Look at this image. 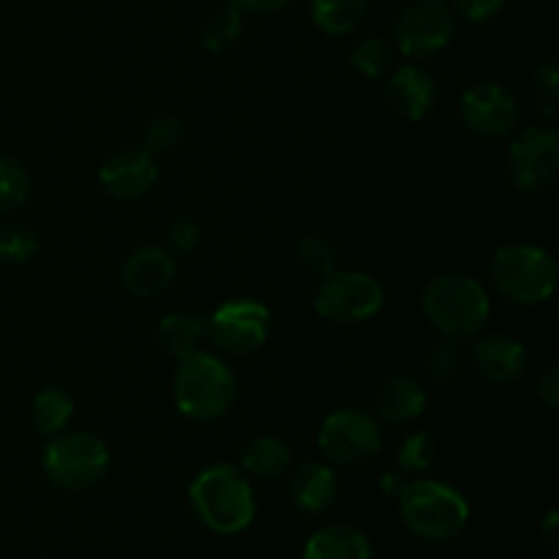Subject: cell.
Returning <instances> with one entry per match:
<instances>
[{"label": "cell", "mask_w": 559, "mask_h": 559, "mask_svg": "<svg viewBox=\"0 0 559 559\" xmlns=\"http://www.w3.org/2000/svg\"><path fill=\"white\" fill-rule=\"evenodd\" d=\"M240 33H243V16L233 5H224L202 27V47L207 52H227L238 44Z\"/></svg>", "instance_id": "obj_24"}, {"label": "cell", "mask_w": 559, "mask_h": 559, "mask_svg": "<svg viewBox=\"0 0 559 559\" xmlns=\"http://www.w3.org/2000/svg\"><path fill=\"white\" fill-rule=\"evenodd\" d=\"M298 260L309 267L311 273H320V276H328V273L336 271V249L328 238L322 235H306L298 243Z\"/></svg>", "instance_id": "obj_31"}, {"label": "cell", "mask_w": 559, "mask_h": 559, "mask_svg": "<svg viewBox=\"0 0 559 559\" xmlns=\"http://www.w3.org/2000/svg\"><path fill=\"white\" fill-rule=\"evenodd\" d=\"M538 396L544 399V404L549 409L559 407V369L557 366H549V369L544 371V377H540V382H538Z\"/></svg>", "instance_id": "obj_36"}, {"label": "cell", "mask_w": 559, "mask_h": 559, "mask_svg": "<svg viewBox=\"0 0 559 559\" xmlns=\"http://www.w3.org/2000/svg\"><path fill=\"white\" fill-rule=\"evenodd\" d=\"M304 559H374V549L364 530L353 524H331L306 540Z\"/></svg>", "instance_id": "obj_18"}, {"label": "cell", "mask_w": 559, "mask_h": 559, "mask_svg": "<svg viewBox=\"0 0 559 559\" xmlns=\"http://www.w3.org/2000/svg\"><path fill=\"white\" fill-rule=\"evenodd\" d=\"M453 9L469 22H489L506 5V0H451Z\"/></svg>", "instance_id": "obj_34"}, {"label": "cell", "mask_w": 559, "mask_h": 559, "mask_svg": "<svg viewBox=\"0 0 559 559\" xmlns=\"http://www.w3.org/2000/svg\"><path fill=\"white\" fill-rule=\"evenodd\" d=\"M535 98L546 118H557L559 112V71L555 63H544L535 71Z\"/></svg>", "instance_id": "obj_32"}, {"label": "cell", "mask_w": 559, "mask_h": 559, "mask_svg": "<svg viewBox=\"0 0 559 559\" xmlns=\"http://www.w3.org/2000/svg\"><path fill=\"white\" fill-rule=\"evenodd\" d=\"M38 238L31 227L25 224H5L0 227V262H11V265H22L31 257H36Z\"/></svg>", "instance_id": "obj_29"}, {"label": "cell", "mask_w": 559, "mask_h": 559, "mask_svg": "<svg viewBox=\"0 0 559 559\" xmlns=\"http://www.w3.org/2000/svg\"><path fill=\"white\" fill-rule=\"evenodd\" d=\"M497 293L516 306H538L555 295L557 260L533 243H508L491 262Z\"/></svg>", "instance_id": "obj_5"}, {"label": "cell", "mask_w": 559, "mask_h": 559, "mask_svg": "<svg viewBox=\"0 0 559 559\" xmlns=\"http://www.w3.org/2000/svg\"><path fill=\"white\" fill-rule=\"evenodd\" d=\"M435 440H431L429 431H413L409 437H404L396 448V464L404 475L407 473H426L435 462Z\"/></svg>", "instance_id": "obj_28"}, {"label": "cell", "mask_w": 559, "mask_h": 559, "mask_svg": "<svg viewBox=\"0 0 559 559\" xmlns=\"http://www.w3.org/2000/svg\"><path fill=\"white\" fill-rule=\"evenodd\" d=\"M235 374L218 355L191 353L178 364L173 380V399L180 415L191 420H216L235 404Z\"/></svg>", "instance_id": "obj_4"}, {"label": "cell", "mask_w": 559, "mask_h": 559, "mask_svg": "<svg viewBox=\"0 0 559 559\" xmlns=\"http://www.w3.org/2000/svg\"><path fill=\"white\" fill-rule=\"evenodd\" d=\"M31 197V175L16 158L0 156V213L22 207Z\"/></svg>", "instance_id": "obj_26"}, {"label": "cell", "mask_w": 559, "mask_h": 559, "mask_svg": "<svg viewBox=\"0 0 559 559\" xmlns=\"http://www.w3.org/2000/svg\"><path fill=\"white\" fill-rule=\"evenodd\" d=\"M385 98L388 107L393 109V115L404 120H418L429 118L437 107V82L420 66H402L391 74L385 85Z\"/></svg>", "instance_id": "obj_14"}, {"label": "cell", "mask_w": 559, "mask_h": 559, "mask_svg": "<svg viewBox=\"0 0 559 559\" xmlns=\"http://www.w3.org/2000/svg\"><path fill=\"white\" fill-rule=\"evenodd\" d=\"M44 475L63 491H87L109 469V448L91 431H58L44 448Z\"/></svg>", "instance_id": "obj_6"}, {"label": "cell", "mask_w": 559, "mask_h": 559, "mask_svg": "<svg viewBox=\"0 0 559 559\" xmlns=\"http://www.w3.org/2000/svg\"><path fill=\"white\" fill-rule=\"evenodd\" d=\"M396 497L404 527L420 540H431V544L451 540L469 522L467 497L456 486L442 484V480H409Z\"/></svg>", "instance_id": "obj_3"}, {"label": "cell", "mask_w": 559, "mask_h": 559, "mask_svg": "<svg viewBox=\"0 0 559 559\" xmlns=\"http://www.w3.org/2000/svg\"><path fill=\"white\" fill-rule=\"evenodd\" d=\"M508 178L524 194H540L559 175V134L551 126H530L508 147Z\"/></svg>", "instance_id": "obj_9"}, {"label": "cell", "mask_w": 559, "mask_h": 559, "mask_svg": "<svg viewBox=\"0 0 559 559\" xmlns=\"http://www.w3.org/2000/svg\"><path fill=\"white\" fill-rule=\"evenodd\" d=\"M391 44L380 36L360 38L353 47V52H349V63L366 80H382L388 74V69H391Z\"/></svg>", "instance_id": "obj_25"}, {"label": "cell", "mask_w": 559, "mask_h": 559, "mask_svg": "<svg viewBox=\"0 0 559 559\" xmlns=\"http://www.w3.org/2000/svg\"><path fill=\"white\" fill-rule=\"evenodd\" d=\"M293 0H227V5L238 9L240 14H273V11H282Z\"/></svg>", "instance_id": "obj_35"}, {"label": "cell", "mask_w": 559, "mask_h": 559, "mask_svg": "<svg viewBox=\"0 0 559 559\" xmlns=\"http://www.w3.org/2000/svg\"><path fill=\"white\" fill-rule=\"evenodd\" d=\"M385 306V289L374 276L360 271H333L320 282L314 309L333 325H358L377 317Z\"/></svg>", "instance_id": "obj_7"}, {"label": "cell", "mask_w": 559, "mask_h": 559, "mask_svg": "<svg viewBox=\"0 0 559 559\" xmlns=\"http://www.w3.org/2000/svg\"><path fill=\"white\" fill-rule=\"evenodd\" d=\"M456 33V16L445 0H415L399 14L393 38L404 58H429L445 49Z\"/></svg>", "instance_id": "obj_11"}, {"label": "cell", "mask_w": 559, "mask_h": 559, "mask_svg": "<svg viewBox=\"0 0 559 559\" xmlns=\"http://www.w3.org/2000/svg\"><path fill=\"white\" fill-rule=\"evenodd\" d=\"M404 484H407V478H404L402 469H393V473H385V475H382V480H380L382 491H388V495H393V497H396L399 491L404 489Z\"/></svg>", "instance_id": "obj_38"}, {"label": "cell", "mask_w": 559, "mask_h": 559, "mask_svg": "<svg viewBox=\"0 0 559 559\" xmlns=\"http://www.w3.org/2000/svg\"><path fill=\"white\" fill-rule=\"evenodd\" d=\"M311 20L328 36H349L364 22L369 0H311Z\"/></svg>", "instance_id": "obj_22"}, {"label": "cell", "mask_w": 559, "mask_h": 559, "mask_svg": "<svg viewBox=\"0 0 559 559\" xmlns=\"http://www.w3.org/2000/svg\"><path fill=\"white\" fill-rule=\"evenodd\" d=\"M104 191L115 200H142L153 191V186L158 183V164L156 156H151L142 147L134 151H120L115 156H109L102 164V173H98Z\"/></svg>", "instance_id": "obj_13"}, {"label": "cell", "mask_w": 559, "mask_h": 559, "mask_svg": "<svg viewBox=\"0 0 559 559\" xmlns=\"http://www.w3.org/2000/svg\"><path fill=\"white\" fill-rule=\"evenodd\" d=\"M473 364L489 382L508 385L527 371V349L508 333H491V336L475 338Z\"/></svg>", "instance_id": "obj_17"}, {"label": "cell", "mask_w": 559, "mask_h": 559, "mask_svg": "<svg viewBox=\"0 0 559 559\" xmlns=\"http://www.w3.org/2000/svg\"><path fill=\"white\" fill-rule=\"evenodd\" d=\"M175 273H178V262L173 251L164 246H140L123 262V287L134 298H158L175 282Z\"/></svg>", "instance_id": "obj_15"}, {"label": "cell", "mask_w": 559, "mask_h": 559, "mask_svg": "<svg viewBox=\"0 0 559 559\" xmlns=\"http://www.w3.org/2000/svg\"><path fill=\"white\" fill-rule=\"evenodd\" d=\"M169 240H173L175 249L189 254V251H194L197 246H200L202 227L191 216H180L178 222L173 224V229H169Z\"/></svg>", "instance_id": "obj_33"}, {"label": "cell", "mask_w": 559, "mask_h": 559, "mask_svg": "<svg viewBox=\"0 0 559 559\" xmlns=\"http://www.w3.org/2000/svg\"><path fill=\"white\" fill-rule=\"evenodd\" d=\"M317 445L333 467H360L380 453L382 431L377 418L364 409H336L322 420Z\"/></svg>", "instance_id": "obj_8"}, {"label": "cell", "mask_w": 559, "mask_h": 559, "mask_svg": "<svg viewBox=\"0 0 559 559\" xmlns=\"http://www.w3.org/2000/svg\"><path fill=\"white\" fill-rule=\"evenodd\" d=\"M207 338V317L186 314V311H175V314L162 317L156 328V342L162 353L173 355V358L183 360L191 353H197Z\"/></svg>", "instance_id": "obj_21"}, {"label": "cell", "mask_w": 559, "mask_h": 559, "mask_svg": "<svg viewBox=\"0 0 559 559\" xmlns=\"http://www.w3.org/2000/svg\"><path fill=\"white\" fill-rule=\"evenodd\" d=\"M71 415H74V399L63 388H41V391L33 396L31 404V420L41 435L52 437L58 431H63L69 426Z\"/></svg>", "instance_id": "obj_23"}, {"label": "cell", "mask_w": 559, "mask_h": 559, "mask_svg": "<svg viewBox=\"0 0 559 559\" xmlns=\"http://www.w3.org/2000/svg\"><path fill=\"white\" fill-rule=\"evenodd\" d=\"M462 366V349H459V342H451V338L437 342L435 347L429 349V355H426V371H429L431 380L437 382H448L453 380V377H459Z\"/></svg>", "instance_id": "obj_30"}, {"label": "cell", "mask_w": 559, "mask_h": 559, "mask_svg": "<svg viewBox=\"0 0 559 559\" xmlns=\"http://www.w3.org/2000/svg\"><path fill=\"white\" fill-rule=\"evenodd\" d=\"M559 513L557 511H549L546 513V519H544V524H540V533H544V538L549 540V546L551 549H557V544H559Z\"/></svg>", "instance_id": "obj_37"}, {"label": "cell", "mask_w": 559, "mask_h": 559, "mask_svg": "<svg viewBox=\"0 0 559 559\" xmlns=\"http://www.w3.org/2000/svg\"><path fill=\"white\" fill-rule=\"evenodd\" d=\"M207 336L227 355L257 353L271 336V309L254 298L227 300L207 317Z\"/></svg>", "instance_id": "obj_10"}, {"label": "cell", "mask_w": 559, "mask_h": 559, "mask_svg": "<svg viewBox=\"0 0 559 559\" xmlns=\"http://www.w3.org/2000/svg\"><path fill=\"white\" fill-rule=\"evenodd\" d=\"M289 500L306 516H322L338 500V478L328 462H300L289 467Z\"/></svg>", "instance_id": "obj_16"}, {"label": "cell", "mask_w": 559, "mask_h": 559, "mask_svg": "<svg viewBox=\"0 0 559 559\" xmlns=\"http://www.w3.org/2000/svg\"><path fill=\"white\" fill-rule=\"evenodd\" d=\"M426 404H429L426 388L413 377H391L388 382H382L374 399L377 415L388 424H409V420L420 418L426 413Z\"/></svg>", "instance_id": "obj_19"}, {"label": "cell", "mask_w": 559, "mask_h": 559, "mask_svg": "<svg viewBox=\"0 0 559 559\" xmlns=\"http://www.w3.org/2000/svg\"><path fill=\"white\" fill-rule=\"evenodd\" d=\"M240 467H243V475H251V478H282L293 467V451L278 437L260 435L243 445V451H240Z\"/></svg>", "instance_id": "obj_20"}, {"label": "cell", "mask_w": 559, "mask_h": 559, "mask_svg": "<svg viewBox=\"0 0 559 559\" xmlns=\"http://www.w3.org/2000/svg\"><path fill=\"white\" fill-rule=\"evenodd\" d=\"M189 502L197 519L218 535H238L254 522L257 500L249 475L233 464L205 467L189 486Z\"/></svg>", "instance_id": "obj_2"}, {"label": "cell", "mask_w": 559, "mask_h": 559, "mask_svg": "<svg viewBox=\"0 0 559 559\" xmlns=\"http://www.w3.org/2000/svg\"><path fill=\"white\" fill-rule=\"evenodd\" d=\"M426 320L451 342H469L486 328L491 298L478 278L467 273H442L420 293Z\"/></svg>", "instance_id": "obj_1"}, {"label": "cell", "mask_w": 559, "mask_h": 559, "mask_svg": "<svg viewBox=\"0 0 559 559\" xmlns=\"http://www.w3.org/2000/svg\"><path fill=\"white\" fill-rule=\"evenodd\" d=\"M459 112L473 134L495 140V136H506L516 129L519 104L506 85L486 80L462 93Z\"/></svg>", "instance_id": "obj_12"}, {"label": "cell", "mask_w": 559, "mask_h": 559, "mask_svg": "<svg viewBox=\"0 0 559 559\" xmlns=\"http://www.w3.org/2000/svg\"><path fill=\"white\" fill-rule=\"evenodd\" d=\"M183 120L175 118V115H158L147 123L145 136H142V151H147L151 156L173 153L183 142Z\"/></svg>", "instance_id": "obj_27"}]
</instances>
